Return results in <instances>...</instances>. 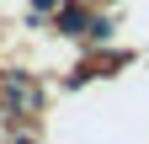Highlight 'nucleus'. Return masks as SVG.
I'll use <instances>...</instances> for the list:
<instances>
[{
	"label": "nucleus",
	"mask_w": 149,
	"mask_h": 144,
	"mask_svg": "<svg viewBox=\"0 0 149 144\" xmlns=\"http://www.w3.org/2000/svg\"><path fill=\"white\" fill-rule=\"evenodd\" d=\"M37 6H53V0H37Z\"/></svg>",
	"instance_id": "nucleus-1"
}]
</instances>
